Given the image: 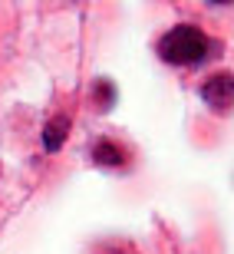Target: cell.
Listing matches in <instances>:
<instances>
[{
  "label": "cell",
  "mask_w": 234,
  "mask_h": 254,
  "mask_svg": "<svg viewBox=\"0 0 234 254\" xmlns=\"http://www.w3.org/2000/svg\"><path fill=\"white\" fill-rule=\"evenodd\" d=\"M201 99H205L215 113H228L231 103H234V76L231 73L208 76V83L201 86Z\"/></svg>",
  "instance_id": "7a4b0ae2"
},
{
  "label": "cell",
  "mask_w": 234,
  "mask_h": 254,
  "mask_svg": "<svg viewBox=\"0 0 234 254\" xmlns=\"http://www.w3.org/2000/svg\"><path fill=\"white\" fill-rule=\"evenodd\" d=\"M159 53L165 63H175V66H191V63H201L208 57V37L201 33L198 27H172L159 43Z\"/></svg>",
  "instance_id": "6da1fadb"
},
{
  "label": "cell",
  "mask_w": 234,
  "mask_h": 254,
  "mask_svg": "<svg viewBox=\"0 0 234 254\" xmlns=\"http://www.w3.org/2000/svg\"><path fill=\"white\" fill-rule=\"evenodd\" d=\"M66 132H69V119H66V116H53L47 123V129H43V149L57 152L66 142Z\"/></svg>",
  "instance_id": "3957f363"
},
{
  "label": "cell",
  "mask_w": 234,
  "mask_h": 254,
  "mask_svg": "<svg viewBox=\"0 0 234 254\" xmlns=\"http://www.w3.org/2000/svg\"><path fill=\"white\" fill-rule=\"evenodd\" d=\"M93 159L99 162V165H109V169H119V165H125V152L116 145V142H99L93 149Z\"/></svg>",
  "instance_id": "277c9868"
}]
</instances>
